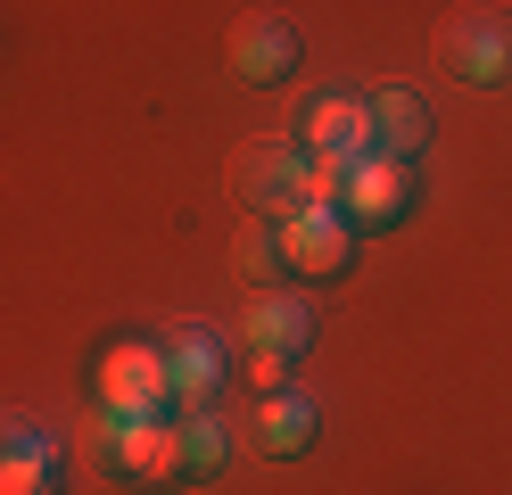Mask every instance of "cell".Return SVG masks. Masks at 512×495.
<instances>
[{"instance_id": "2e32d148", "label": "cell", "mask_w": 512, "mask_h": 495, "mask_svg": "<svg viewBox=\"0 0 512 495\" xmlns=\"http://www.w3.org/2000/svg\"><path fill=\"white\" fill-rule=\"evenodd\" d=\"M347 182H356V165H347V157H298V215L306 207H339Z\"/></svg>"}, {"instance_id": "7a4b0ae2", "label": "cell", "mask_w": 512, "mask_h": 495, "mask_svg": "<svg viewBox=\"0 0 512 495\" xmlns=\"http://www.w3.org/2000/svg\"><path fill=\"white\" fill-rule=\"evenodd\" d=\"M438 58L455 66L463 83H479V91L512 83V9H463V17H446L438 25Z\"/></svg>"}, {"instance_id": "277c9868", "label": "cell", "mask_w": 512, "mask_h": 495, "mask_svg": "<svg viewBox=\"0 0 512 495\" xmlns=\"http://www.w3.org/2000/svg\"><path fill=\"white\" fill-rule=\"evenodd\" d=\"M232 198L256 223L298 215V141H240L232 149Z\"/></svg>"}, {"instance_id": "9a60e30c", "label": "cell", "mask_w": 512, "mask_h": 495, "mask_svg": "<svg viewBox=\"0 0 512 495\" xmlns=\"http://www.w3.org/2000/svg\"><path fill=\"white\" fill-rule=\"evenodd\" d=\"M223 462H232L223 421H215V413H190V421H182V479H215Z\"/></svg>"}, {"instance_id": "ac0fdd59", "label": "cell", "mask_w": 512, "mask_h": 495, "mask_svg": "<svg viewBox=\"0 0 512 495\" xmlns=\"http://www.w3.org/2000/svg\"><path fill=\"white\" fill-rule=\"evenodd\" d=\"M34 438H42V429L25 421V413H0V454H17V446H34Z\"/></svg>"}, {"instance_id": "52a82bcc", "label": "cell", "mask_w": 512, "mask_h": 495, "mask_svg": "<svg viewBox=\"0 0 512 495\" xmlns=\"http://www.w3.org/2000/svg\"><path fill=\"white\" fill-rule=\"evenodd\" d=\"M298 157H347V165H364L372 157L364 99L356 91H314L306 108H298Z\"/></svg>"}, {"instance_id": "ba28073f", "label": "cell", "mask_w": 512, "mask_h": 495, "mask_svg": "<svg viewBox=\"0 0 512 495\" xmlns=\"http://www.w3.org/2000/svg\"><path fill=\"white\" fill-rule=\"evenodd\" d=\"M364 116H372V157H389V165H413V157L438 141V116H430V99L413 91V83L372 91V99H364Z\"/></svg>"}, {"instance_id": "8fae6325", "label": "cell", "mask_w": 512, "mask_h": 495, "mask_svg": "<svg viewBox=\"0 0 512 495\" xmlns=\"http://www.w3.org/2000/svg\"><path fill=\"white\" fill-rule=\"evenodd\" d=\"M314 446V405L298 388H281V396H265L256 405V454H273V462H298Z\"/></svg>"}, {"instance_id": "7c38bea8", "label": "cell", "mask_w": 512, "mask_h": 495, "mask_svg": "<svg viewBox=\"0 0 512 495\" xmlns=\"http://www.w3.org/2000/svg\"><path fill=\"white\" fill-rule=\"evenodd\" d=\"M166 380H174V405H190V413H215V396H223V363H215V347L199 339V330L166 347Z\"/></svg>"}, {"instance_id": "5b68a950", "label": "cell", "mask_w": 512, "mask_h": 495, "mask_svg": "<svg viewBox=\"0 0 512 495\" xmlns=\"http://www.w3.org/2000/svg\"><path fill=\"white\" fill-rule=\"evenodd\" d=\"M108 462L133 487H182V421H157V413L116 421L108 413Z\"/></svg>"}, {"instance_id": "9c48e42d", "label": "cell", "mask_w": 512, "mask_h": 495, "mask_svg": "<svg viewBox=\"0 0 512 495\" xmlns=\"http://www.w3.org/2000/svg\"><path fill=\"white\" fill-rule=\"evenodd\" d=\"M339 215L356 223V231H389V223H405V215H413V165L364 157L356 182H347V198H339Z\"/></svg>"}, {"instance_id": "3957f363", "label": "cell", "mask_w": 512, "mask_h": 495, "mask_svg": "<svg viewBox=\"0 0 512 495\" xmlns=\"http://www.w3.org/2000/svg\"><path fill=\"white\" fill-rule=\"evenodd\" d=\"M91 380H100V405H108L116 421H141V413H166V405H174L166 347H141V339H116Z\"/></svg>"}, {"instance_id": "e0dca14e", "label": "cell", "mask_w": 512, "mask_h": 495, "mask_svg": "<svg viewBox=\"0 0 512 495\" xmlns=\"http://www.w3.org/2000/svg\"><path fill=\"white\" fill-rule=\"evenodd\" d=\"M248 380H256V396H281L290 388V355H248Z\"/></svg>"}, {"instance_id": "6da1fadb", "label": "cell", "mask_w": 512, "mask_h": 495, "mask_svg": "<svg viewBox=\"0 0 512 495\" xmlns=\"http://www.w3.org/2000/svg\"><path fill=\"white\" fill-rule=\"evenodd\" d=\"M273 240H281V273H290V281H339L347 264H356L364 231L347 223L339 207H306L290 223H273Z\"/></svg>"}, {"instance_id": "5bb4252c", "label": "cell", "mask_w": 512, "mask_h": 495, "mask_svg": "<svg viewBox=\"0 0 512 495\" xmlns=\"http://www.w3.org/2000/svg\"><path fill=\"white\" fill-rule=\"evenodd\" d=\"M0 495H58V454H50V438L0 454Z\"/></svg>"}, {"instance_id": "30bf717a", "label": "cell", "mask_w": 512, "mask_h": 495, "mask_svg": "<svg viewBox=\"0 0 512 495\" xmlns=\"http://www.w3.org/2000/svg\"><path fill=\"white\" fill-rule=\"evenodd\" d=\"M314 339V314H306V297L290 289H256V306H248V355H306Z\"/></svg>"}, {"instance_id": "4fadbf2b", "label": "cell", "mask_w": 512, "mask_h": 495, "mask_svg": "<svg viewBox=\"0 0 512 495\" xmlns=\"http://www.w3.org/2000/svg\"><path fill=\"white\" fill-rule=\"evenodd\" d=\"M232 273L248 281V289H281L290 273H281V240H273V223H240V240H232Z\"/></svg>"}, {"instance_id": "8992f818", "label": "cell", "mask_w": 512, "mask_h": 495, "mask_svg": "<svg viewBox=\"0 0 512 495\" xmlns=\"http://www.w3.org/2000/svg\"><path fill=\"white\" fill-rule=\"evenodd\" d=\"M223 50H232V75H240V83H256V91L298 75V25H290V17H273V9H248V17H232Z\"/></svg>"}]
</instances>
